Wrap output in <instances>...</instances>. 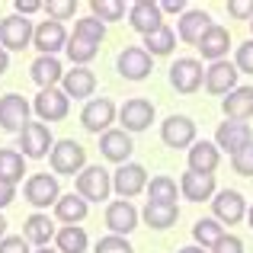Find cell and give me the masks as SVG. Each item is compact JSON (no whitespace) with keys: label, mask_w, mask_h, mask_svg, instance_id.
Segmentation results:
<instances>
[{"label":"cell","mask_w":253,"mask_h":253,"mask_svg":"<svg viewBox=\"0 0 253 253\" xmlns=\"http://www.w3.org/2000/svg\"><path fill=\"white\" fill-rule=\"evenodd\" d=\"M211 16L202 10H186L183 16H179V26H176V36L183 39L186 45H199V39L205 36V32L211 29Z\"/></svg>","instance_id":"21"},{"label":"cell","mask_w":253,"mask_h":253,"mask_svg":"<svg viewBox=\"0 0 253 253\" xmlns=\"http://www.w3.org/2000/svg\"><path fill=\"white\" fill-rule=\"evenodd\" d=\"M211 209H215V221L221 224H237L244 215H247V202L237 189H224L211 199Z\"/></svg>","instance_id":"15"},{"label":"cell","mask_w":253,"mask_h":253,"mask_svg":"<svg viewBox=\"0 0 253 253\" xmlns=\"http://www.w3.org/2000/svg\"><path fill=\"white\" fill-rule=\"evenodd\" d=\"M13 199H16V186H10V183H3V179H0V209H6Z\"/></svg>","instance_id":"47"},{"label":"cell","mask_w":253,"mask_h":253,"mask_svg":"<svg viewBox=\"0 0 253 253\" xmlns=\"http://www.w3.org/2000/svg\"><path fill=\"white\" fill-rule=\"evenodd\" d=\"M112 189L128 202L131 196L148 189V170H144L141 164H122V167L112 173Z\"/></svg>","instance_id":"8"},{"label":"cell","mask_w":253,"mask_h":253,"mask_svg":"<svg viewBox=\"0 0 253 253\" xmlns=\"http://www.w3.org/2000/svg\"><path fill=\"white\" fill-rule=\"evenodd\" d=\"M192 237L199 241L202 250H215L218 241L224 237V228H221V221H215V218H199V221L192 224Z\"/></svg>","instance_id":"32"},{"label":"cell","mask_w":253,"mask_h":253,"mask_svg":"<svg viewBox=\"0 0 253 253\" xmlns=\"http://www.w3.org/2000/svg\"><path fill=\"white\" fill-rule=\"evenodd\" d=\"M68 58L77 64V68H84V64H90L93 58H96V51H99V45H93V42H84V39H74L71 36L68 39Z\"/></svg>","instance_id":"37"},{"label":"cell","mask_w":253,"mask_h":253,"mask_svg":"<svg viewBox=\"0 0 253 253\" xmlns=\"http://www.w3.org/2000/svg\"><path fill=\"white\" fill-rule=\"evenodd\" d=\"M81 122H84V128L86 131H93V135H99V131H109V125L116 122V103L112 99H106V96H99V99H90V103L84 106V112H81Z\"/></svg>","instance_id":"9"},{"label":"cell","mask_w":253,"mask_h":253,"mask_svg":"<svg viewBox=\"0 0 253 253\" xmlns=\"http://www.w3.org/2000/svg\"><path fill=\"white\" fill-rule=\"evenodd\" d=\"M228 45H231V36L224 26H211L209 32H205L202 39H199L196 48L202 51V58H209L211 64L215 61H224V55H228Z\"/></svg>","instance_id":"24"},{"label":"cell","mask_w":253,"mask_h":253,"mask_svg":"<svg viewBox=\"0 0 253 253\" xmlns=\"http://www.w3.org/2000/svg\"><path fill=\"white\" fill-rule=\"evenodd\" d=\"M234 68L241 71V74H253V39H247L244 45H237Z\"/></svg>","instance_id":"42"},{"label":"cell","mask_w":253,"mask_h":253,"mask_svg":"<svg viewBox=\"0 0 253 253\" xmlns=\"http://www.w3.org/2000/svg\"><path fill=\"white\" fill-rule=\"evenodd\" d=\"M36 253H58V250H36Z\"/></svg>","instance_id":"53"},{"label":"cell","mask_w":253,"mask_h":253,"mask_svg":"<svg viewBox=\"0 0 253 253\" xmlns=\"http://www.w3.org/2000/svg\"><path fill=\"white\" fill-rule=\"evenodd\" d=\"M32 109H36V116L42 119V122H61V119L71 112V99H68V93H64V90L51 86V90H42L36 96Z\"/></svg>","instance_id":"7"},{"label":"cell","mask_w":253,"mask_h":253,"mask_svg":"<svg viewBox=\"0 0 253 253\" xmlns=\"http://www.w3.org/2000/svg\"><path fill=\"white\" fill-rule=\"evenodd\" d=\"M29 74H32V81H36L42 90H51L58 81H64V71H61V61H58L55 55H39L36 61H32V68H29Z\"/></svg>","instance_id":"25"},{"label":"cell","mask_w":253,"mask_h":253,"mask_svg":"<svg viewBox=\"0 0 253 253\" xmlns=\"http://www.w3.org/2000/svg\"><path fill=\"white\" fill-rule=\"evenodd\" d=\"M211 253H244V241H241V237H234V234H224Z\"/></svg>","instance_id":"44"},{"label":"cell","mask_w":253,"mask_h":253,"mask_svg":"<svg viewBox=\"0 0 253 253\" xmlns=\"http://www.w3.org/2000/svg\"><path fill=\"white\" fill-rule=\"evenodd\" d=\"M32 36H36V26L32 19L19 16V13H10V16L0 19V48L10 51H23L32 45Z\"/></svg>","instance_id":"1"},{"label":"cell","mask_w":253,"mask_h":253,"mask_svg":"<svg viewBox=\"0 0 253 253\" xmlns=\"http://www.w3.org/2000/svg\"><path fill=\"white\" fill-rule=\"evenodd\" d=\"M179 253H209V250H202V247H183Z\"/></svg>","instance_id":"50"},{"label":"cell","mask_w":253,"mask_h":253,"mask_svg":"<svg viewBox=\"0 0 253 253\" xmlns=\"http://www.w3.org/2000/svg\"><path fill=\"white\" fill-rule=\"evenodd\" d=\"M228 13L234 19H253V0H231Z\"/></svg>","instance_id":"43"},{"label":"cell","mask_w":253,"mask_h":253,"mask_svg":"<svg viewBox=\"0 0 253 253\" xmlns=\"http://www.w3.org/2000/svg\"><path fill=\"white\" fill-rule=\"evenodd\" d=\"M99 151H103V157H106V161H112V164H128L135 144H131V135H128V131L109 128L103 138H99Z\"/></svg>","instance_id":"20"},{"label":"cell","mask_w":253,"mask_h":253,"mask_svg":"<svg viewBox=\"0 0 253 253\" xmlns=\"http://www.w3.org/2000/svg\"><path fill=\"white\" fill-rule=\"evenodd\" d=\"M218 161H221V151L211 141H196L189 148V170L192 173H211V176H215Z\"/></svg>","instance_id":"26"},{"label":"cell","mask_w":253,"mask_h":253,"mask_svg":"<svg viewBox=\"0 0 253 253\" xmlns=\"http://www.w3.org/2000/svg\"><path fill=\"white\" fill-rule=\"evenodd\" d=\"M128 23H131V29L141 32V36H151V32H157V29L164 26L161 3H151V0H138V3H131Z\"/></svg>","instance_id":"16"},{"label":"cell","mask_w":253,"mask_h":253,"mask_svg":"<svg viewBox=\"0 0 253 253\" xmlns=\"http://www.w3.org/2000/svg\"><path fill=\"white\" fill-rule=\"evenodd\" d=\"M106 228H109L112 234H119V237L131 234V231L138 228V211H135V205L125 202V199L109 202V209H106Z\"/></svg>","instance_id":"19"},{"label":"cell","mask_w":253,"mask_h":253,"mask_svg":"<svg viewBox=\"0 0 253 253\" xmlns=\"http://www.w3.org/2000/svg\"><path fill=\"white\" fill-rule=\"evenodd\" d=\"M48 161H51V170L55 173H64V176H74L77 173L81 176V170L86 167V151H84V144L64 138V141H55Z\"/></svg>","instance_id":"2"},{"label":"cell","mask_w":253,"mask_h":253,"mask_svg":"<svg viewBox=\"0 0 253 253\" xmlns=\"http://www.w3.org/2000/svg\"><path fill=\"white\" fill-rule=\"evenodd\" d=\"M23 196L36 209H48V205H55L61 199V186H58V179L51 173H32L23 186Z\"/></svg>","instance_id":"4"},{"label":"cell","mask_w":253,"mask_h":253,"mask_svg":"<svg viewBox=\"0 0 253 253\" xmlns=\"http://www.w3.org/2000/svg\"><path fill=\"white\" fill-rule=\"evenodd\" d=\"M250 29H253V19H250Z\"/></svg>","instance_id":"54"},{"label":"cell","mask_w":253,"mask_h":253,"mask_svg":"<svg viewBox=\"0 0 253 253\" xmlns=\"http://www.w3.org/2000/svg\"><path fill=\"white\" fill-rule=\"evenodd\" d=\"M23 173H26L23 154L13 151V148H0V179L10 183V186H16L19 179H23Z\"/></svg>","instance_id":"31"},{"label":"cell","mask_w":253,"mask_h":253,"mask_svg":"<svg viewBox=\"0 0 253 253\" xmlns=\"http://www.w3.org/2000/svg\"><path fill=\"white\" fill-rule=\"evenodd\" d=\"M109 192H112L109 170H103L99 164L81 170V176H77V196L84 202H103V199H109Z\"/></svg>","instance_id":"3"},{"label":"cell","mask_w":253,"mask_h":253,"mask_svg":"<svg viewBox=\"0 0 253 253\" xmlns=\"http://www.w3.org/2000/svg\"><path fill=\"white\" fill-rule=\"evenodd\" d=\"M0 253H29V241L26 237H3L0 241Z\"/></svg>","instance_id":"45"},{"label":"cell","mask_w":253,"mask_h":253,"mask_svg":"<svg viewBox=\"0 0 253 253\" xmlns=\"http://www.w3.org/2000/svg\"><path fill=\"white\" fill-rule=\"evenodd\" d=\"M6 68H10V58H6V51L0 48V77L6 74Z\"/></svg>","instance_id":"49"},{"label":"cell","mask_w":253,"mask_h":253,"mask_svg":"<svg viewBox=\"0 0 253 253\" xmlns=\"http://www.w3.org/2000/svg\"><path fill=\"white\" fill-rule=\"evenodd\" d=\"M23 237H26L29 244H36V247H48V241L55 237V221H51L48 215H42V211H36V215L26 218Z\"/></svg>","instance_id":"28"},{"label":"cell","mask_w":253,"mask_h":253,"mask_svg":"<svg viewBox=\"0 0 253 253\" xmlns=\"http://www.w3.org/2000/svg\"><path fill=\"white\" fill-rule=\"evenodd\" d=\"M151 71H154V58L144 48H138V45H131V48H125L119 55V74L125 81H144Z\"/></svg>","instance_id":"13"},{"label":"cell","mask_w":253,"mask_h":253,"mask_svg":"<svg viewBox=\"0 0 253 253\" xmlns=\"http://www.w3.org/2000/svg\"><path fill=\"white\" fill-rule=\"evenodd\" d=\"M13 6H16V13H19V16H29V13H36V10H42V0H16V3H13Z\"/></svg>","instance_id":"46"},{"label":"cell","mask_w":253,"mask_h":253,"mask_svg":"<svg viewBox=\"0 0 253 253\" xmlns=\"http://www.w3.org/2000/svg\"><path fill=\"white\" fill-rule=\"evenodd\" d=\"M64 93H68V99L74 96V99H86V96H93V90H96V74H93L90 68H74V71H68L64 74Z\"/></svg>","instance_id":"27"},{"label":"cell","mask_w":253,"mask_h":253,"mask_svg":"<svg viewBox=\"0 0 253 253\" xmlns=\"http://www.w3.org/2000/svg\"><path fill=\"white\" fill-rule=\"evenodd\" d=\"M55 218L61 224H81L84 218H86V202L77 192H71V196H61L55 202Z\"/></svg>","instance_id":"29"},{"label":"cell","mask_w":253,"mask_h":253,"mask_svg":"<svg viewBox=\"0 0 253 253\" xmlns=\"http://www.w3.org/2000/svg\"><path fill=\"white\" fill-rule=\"evenodd\" d=\"M19 148H23V157H45L51 154V148H55V141H51V131L48 125L42 122H29L23 131H19Z\"/></svg>","instance_id":"11"},{"label":"cell","mask_w":253,"mask_h":253,"mask_svg":"<svg viewBox=\"0 0 253 253\" xmlns=\"http://www.w3.org/2000/svg\"><path fill=\"white\" fill-rule=\"evenodd\" d=\"M173 45H176V32H173L170 26H161L157 32L144 36V51H148L151 58H154V55H170Z\"/></svg>","instance_id":"34"},{"label":"cell","mask_w":253,"mask_h":253,"mask_svg":"<svg viewBox=\"0 0 253 253\" xmlns=\"http://www.w3.org/2000/svg\"><path fill=\"white\" fill-rule=\"evenodd\" d=\"M90 10H93V16H96L99 23H116V19L125 16V3L122 0H93Z\"/></svg>","instance_id":"38"},{"label":"cell","mask_w":253,"mask_h":253,"mask_svg":"<svg viewBox=\"0 0 253 253\" xmlns=\"http://www.w3.org/2000/svg\"><path fill=\"white\" fill-rule=\"evenodd\" d=\"M221 112L231 122H247L253 116V86H237L234 93H228L221 103Z\"/></svg>","instance_id":"23"},{"label":"cell","mask_w":253,"mask_h":253,"mask_svg":"<svg viewBox=\"0 0 253 253\" xmlns=\"http://www.w3.org/2000/svg\"><path fill=\"white\" fill-rule=\"evenodd\" d=\"M42 10L48 13V19H55V23H61V19H71V16H74L77 3H74V0H48V3H45Z\"/></svg>","instance_id":"39"},{"label":"cell","mask_w":253,"mask_h":253,"mask_svg":"<svg viewBox=\"0 0 253 253\" xmlns=\"http://www.w3.org/2000/svg\"><path fill=\"white\" fill-rule=\"evenodd\" d=\"M170 84L176 93H196L199 86L205 84V68L202 61H196V58H176V64L170 68Z\"/></svg>","instance_id":"5"},{"label":"cell","mask_w":253,"mask_h":253,"mask_svg":"<svg viewBox=\"0 0 253 253\" xmlns=\"http://www.w3.org/2000/svg\"><path fill=\"white\" fill-rule=\"evenodd\" d=\"M55 244H58V253H84L86 250V231L81 224H64L55 234Z\"/></svg>","instance_id":"33"},{"label":"cell","mask_w":253,"mask_h":253,"mask_svg":"<svg viewBox=\"0 0 253 253\" xmlns=\"http://www.w3.org/2000/svg\"><path fill=\"white\" fill-rule=\"evenodd\" d=\"M247 221H250V228H253V209L247 211Z\"/></svg>","instance_id":"52"},{"label":"cell","mask_w":253,"mask_h":253,"mask_svg":"<svg viewBox=\"0 0 253 253\" xmlns=\"http://www.w3.org/2000/svg\"><path fill=\"white\" fill-rule=\"evenodd\" d=\"M161 138L167 148H192L196 144V122L189 116H170L161 125Z\"/></svg>","instance_id":"12"},{"label":"cell","mask_w":253,"mask_h":253,"mask_svg":"<svg viewBox=\"0 0 253 253\" xmlns=\"http://www.w3.org/2000/svg\"><path fill=\"white\" fill-rule=\"evenodd\" d=\"M179 189H183V196L189 199V202H209V199L215 196V176H211V173L186 170L183 179H179Z\"/></svg>","instance_id":"22"},{"label":"cell","mask_w":253,"mask_h":253,"mask_svg":"<svg viewBox=\"0 0 253 253\" xmlns=\"http://www.w3.org/2000/svg\"><path fill=\"white\" fill-rule=\"evenodd\" d=\"M93 253H135V247H131L125 237L109 234V237H103V241L96 244V250H93Z\"/></svg>","instance_id":"40"},{"label":"cell","mask_w":253,"mask_h":253,"mask_svg":"<svg viewBox=\"0 0 253 253\" xmlns=\"http://www.w3.org/2000/svg\"><path fill=\"white\" fill-rule=\"evenodd\" d=\"M3 234H6V218L0 215V241H3Z\"/></svg>","instance_id":"51"},{"label":"cell","mask_w":253,"mask_h":253,"mask_svg":"<svg viewBox=\"0 0 253 253\" xmlns=\"http://www.w3.org/2000/svg\"><path fill=\"white\" fill-rule=\"evenodd\" d=\"M141 218L154 231H164V228H173V224H176L179 209H176V205H164V202H148L144 211H141Z\"/></svg>","instance_id":"30"},{"label":"cell","mask_w":253,"mask_h":253,"mask_svg":"<svg viewBox=\"0 0 253 253\" xmlns=\"http://www.w3.org/2000/svg\"><path fill=\"white\" fill-rule=\"evenodd\" d=\"M148 202H164V205H176V183H173L170 176H154L148 183Z\"/></svg>","instance_id":"35"},{"label":"cell","mask_w":253,"mask_h":253,"mask_svg":"<svg viewBox=\"0 0 253 253\" xmlns=\"http://www.w3.org/2000/svg\"><path fill=\"white\" fill-rule=\"evenodd\" d=\"M29 125V103L19 93L0 96V128L3 131H23Z\"/></svg>","instance_id":"10"},{"label":"cell","mask_w":253,"mask_h":253,"mask_svg":"<svg viewBox=\"0 0 253 253\" xmlns=\"http://www.w3.org/2000/svg\"><path fill=\"white\" fill-rule=\"evenodd\" d=\"M74 39H84V42L99 45L106 39V23H99L96 16H84L74 23Z\"/></svg>","instance_id":"36"},{"label":"cell","mask_w":253,"mask_h":253,"mask_svg":"<svg viewBox=\"0 0 253 253\" xmlns=\"http://www.w3.org/2000/svg\"><path fill=\"white\" fill-rule=\"evenodd\" d=\"M161 13H186V3L183 0H167V3H161Z\"/></svg>","instance_id":"48"},{"label":"cell","mask_w":253,"mask_h":253,"mask_svg":"<svg viewBox=\"0 0 253 253\" xmlns=\"http://www.w3.org/2000/svg\"><path fill=\"white\" fill-rule=\"evenodd\" d=\"M119 119H122V131H144L151 122H154V103L144 96H131L125 99V106L119 109Z\"/></svg>","instance_id":"6"},{"label":"cell","mask_w":253,"mask_h":253,"mask_svg":"<svg viewBox=\"0 0 253 253\" xmlns=\"http://www.w3.org/2000/svg\"><path fill=\"white\" fill-rule=\"evenodd\" d=\"M237 74H241V71H237L231 61H215L209 71H205V90L215 93V96L234 93L237 90Z\"/></svg>","instance_id":"18"},{"label":"cell","mask_w":253,"mask_h":253,"mask_svg":"<svg viewBox=\"0 0 253 253\" xmlns=\"http://www.w3.org/2000/svg\"><path fill=\"white\" fill-rule=\"evenodd\" d=\"M253 141V131H250V125L247 122H221L218 125V131H215V144L221 151H228L231 157L237 154L241 148H247V144Z\"/></svg>","instance_id":"14"},{"label":"cell","mask_w":253,"mask_h":253,"mask_svg":"<svg viewBox=\"0 0 253 253\" xmlns=\"http://www.w3.org/2000/svg\"><path fill=\"white\" fill-rule=\"evenodd\" d=\"M231 167H234V173H241V176H253V141L231 157Z\"/></svg>","instance_id":"41"},{"label":"cell","mask_w":253,"mask_h":253,"mask_svg":"<svg viewBox=\"0 0 253 253\" xmlns=\"http://www.w3.org/2000/svg\"><path fill=\"white\" fill-rule=\"evenodd\" d=\"M32 45L39 48V55H55V51L68 48V32H64L61 23H55V19H45V23L36 26Z\"/></svg>","instance_id":"17"}]
</instances>
